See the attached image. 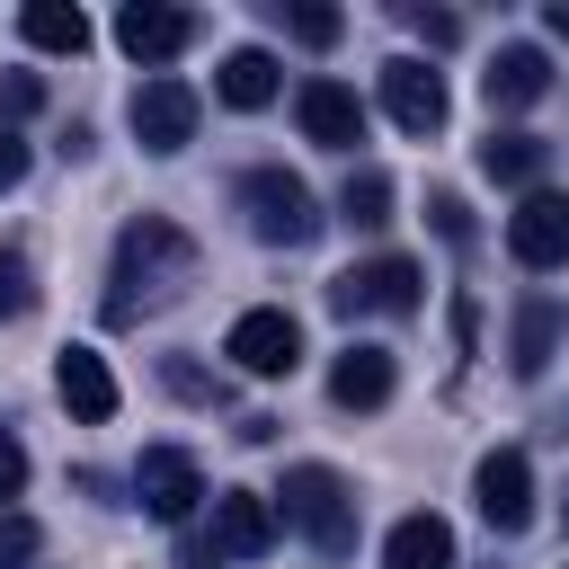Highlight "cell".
Wrapping results in <instances>:
<instances>
[{"label": "cell", "mask_w": 569, "mask_h": 569, "mask_svg": "<svg viewBox=\"0 0 569 569\" xmlns=\"http://www.w3.org/2000/svg\"><path fill=\"white\" fill-rule=\"evenodd\" d=\"M276 498H284L276 516H284L311 551H329V560H347V551H356V489H347L329 462H293Z\"/></svg>", "instance_id": "cell-1"}, {"label": "cell", "mask_w": 569, "mask_h": 569, "mask_svg": "<svg viewBox=\"0 0 569 569\" xmlns=\"http://www.w3.org/2000/svg\"><path fill=\"white\" fill-rule=\"evenodd\" d=\"M240 213H249V231L267 249H311L320 240V204H311V187L293 169H249L240 178Z\"/></svg>", "instance_id": "cell-2"}, {"label": "cell", "mask_w": 569, "mask_h": 569, "mask_svg": "<svg viewBox=\"0 0 569 569\" xmlns=\"http://www.w3.org/2000/svg\"><path fill=\"white\" fill-rule=\"evenodd\" d=\"M418 302H427L418 258H365V267L329 276V311H338V320H409Z\"/></svg>", "instance_id": "cell-3"}, {"label": "cell", "mask_w": 569, "mask_h": 569, "mask_svg": "<svg viewBox=\"0 0 569 569\" xmlns=\"http://www.w3.org/2000/svg\"><path fill=\"white\" fill-rule=\"evenodd\" d=\"M196 267V240L178 231V222H160V213H142V222H124V240H116V284H178Z\"/></svg>", "instance_id": "cell-4"}, {"label": "cell", "mask_w": 569, "mask_h": 569, "mask_svg": "<svg viewBox=\"0 0 569 569\" xmlns=\"http://www.w3.org/2000/svg\"><path fill=\"white\" fill-rule=\"evenodd\" d=\"M222 356H231L240 373L276 382V373H293V365H302V320H293V311H276V302H258V311H240V320H231Z\"/></svg>", "instance_id": "cell-5"}, {"label": "cell", "mask_w": 569, "mask_h": 569, "mask_svg": "<svg viewBox=\"0 0 569 569\" xmlns=\"http://www.w3.org/2000/svg\"><path fill=\"white\" fill-rule=\"evenodd\" d=\"M276 542V498H258V489H222L213 498V525H204V542H196V560L204 569H222V560H258Z\"/></svg>", "instance_id": "cell-6"}, {"label": "cell", "mask_w": 569, "mask_h": 569, "mask_svg": "<svg viewBox=\"0 0 569 569\" xmlns=\"http://www.w3.org/2000/svg\"><path fill=\"white\" fill-rule=\"evenodd\" d=\"M133 142L151 151V160H169V151H187L196 142V89L187 80H169V71H151L142 89H133Z\"/></svg>", "instance_id": "cell-7"}, {"label": "cell", "mask_w": 569, "mask_h": 569, "mask_svg": "<svg viewBox=\"0 0 569 569\" xmlns=\"http://www.w3.org/2000/svg\"><path fill=\"white\" fill-rule=\"evenodd\" d=\"M382 116L400 124V133H445V71H427L418 53H391L382 62Z\"/></svg>", "instance_id": "cell-8"}, {"label": "cell", "mask_w": 569, "mask_h": 569, "mask_svg": "<svg viewBox=\"0 0 569 569\" xmlns=\"http://www.w3.org/2000/svg\"><path fill=\"white\" fill-rule=\"evenodd\" d=\"M471 498H480L489 533H525V525H533V462H525L516 445L480 453V471H471Z\"/></svg>", "instance_id": "cell-9"}, {"label": "cell", "mask_w": 569, "mask_h": 569, "mask_svg": "<svg viewBox=\"0 0 569 569\" xmlns=\"http://www.w3.org/2000/svg\"><path fill=\"white\" fill-rule=\"evenodd\" d=\"M133 498H142L160 525H187V516H196V498H204V471H196V453H178V445H151V453L133 462Z\"/></svg>", "instance_id": "cell-10"}, {"label": "cell", "mask_w": 569, "mask_h": 569, "mask_svg": "<svg viewBox=\"0 0 569 569\" xmlns=\"http://www.w3.org/2000/svg\"><path fill=\"white\" fill-rule=\"evenodd\" d=\"M507 249H516V267H569V196H551V187H533L516 213H507Z\"/></svg>", "instance_id": "cell-11"}, {"label": "cell", "mask_w": 569, "mask_h": 569, "mask_svg": "<svg viewBox=\"0 0 569 569\" xmlns=\"http://www.w3.org/2000/svg\"><path fill=\"white\" fill-rule=\"evenodd\" d=\"M293 116H302V133H311L320 151H356V142H365V98H356L347 80H302V89H293Z\"/></svg>", "instance_id": "cell-12"}, {"label": "cell", "mask_w": 569, "mask_h": 569, "mask_svg": "<svg viewBox=\"0 0 569 569\" xmlns=\"http://www.w3.org/2000/svg\"><path fill=\"white\" fill-rule=\"evenodd\" d=\"M187 36H196V18L169 9V0H124L116 9V44L133 62H169V53H187Z\"/></svg>", "instance_id": "cell-13"}, {"label": "cell", "mask_w": 569, "mask_h": 569, "mask_svg": "<svg viewBox=\"0 0 569 569\" xmlns=\"http://www.w3.org/2000/svg\"><path fill=\"white\" fill-rule=\"evenodd\" d=\"M391 347H373V338H356V347H338V365H329V400L338 409H382L391 400Z\"/></svg>", "instance_id": "cell-14"}, {"label": "cell", "mask_w": 569, "mask_h": 569, "mask_svg": "<svg viewBox=\"0 0 569 569\" xmlns=\"http://www.w3.org/2000/svg\"><path fill=\"white\" fill-rule=\"evenodd\" d=\"M53 391L71 400V418H80V427H107V418H116V373H107V356H98V347H62Z\"/></svg>", "instance_id": "cell-15"}, {"label": "cell", "mask_w": 569, "mask_h": 569, "mask_svg": "<svg viewBox=\"0 0 569 569\" xmlns=\"http://www.w3.org/2000/svg\"><path fill=\"white\" fill-rule=\"evenodd\" d=\"M480 89H489V107H533V98L551 89V62H542L533 44H498L489 71H480Z\"/></svg>", "instance_id": "cell-16"}, {"label": "cell", "mask_w": 569, "mask_h": 569, "mask_svg": "<svg viewBox=\"0 0 569 569\" xmlns=\"http://www.w3.org/2000/svg\"><path fill=\"white\" fill-rule=\"evenodd\" d=\"M382 569H453V525L445 516H400L382 542Z\"/></svg>", "instance_id": "cell-17"}, {"label": "cell", "mask_w": 569, "mask_h": 569, "mask_svg": "<svg viewBox=\"0 0 569 569\" xmlns=\"http://www.w3.org/2000/svg\"><path fill=\"white\" fill-rule=\"evenodd\" d=\"M213 89H222V107H240V116H258L284 80H276V53H258V44H240V53H222V71H213Z\"/></svg>", "instance_id": "cell-18"}, {"label": "cell", "mask_w": 569, "mask_h": 569, "mask_svg": "<svg viewBox=\"0 0 569 569\" xmlns=\"http://www.w3.org/2000/svg\"><path fill=\"white\" fill-rule=\"evenodd\" d=\"M551 169V142L542 133H489L480 142V178H498V187H533Z\"/></svg>", "instance_id": "cell-19"}, {"label": "cell", "mask_w": 569, "mask_h": 569, "mask_svg": "<svg viewBox=\"0 0 569 569\" xmlns=\"http://www.w3.org/2000/svg\"><path fill=\"white\" fill-rule=\"evenodd\" d=\"M18 36L44 44V53H89V18H80L71 0H27V9H18Z\"/></svg>", "instance_id": "cell-20"}, {"label": "cell", "mask_w": 569, "mask_h": 569, "mask_svg": "<svg viewBox=\"0 0 569 569\" xmlns=\"http://www.w3.org/2000/svg\"><path fill=\"white\" fill-rule=\"evenodd\" d=\"M551 338H560V311H551L542 293H525V302H516V338H507V365L533 382V373L551 365Z\"/></svg>", "instance_id": "cell-21"}, {"label": "cell", "mask_w": 569, "mask_h": 569, "mask_svg": "<svg viewBox=\"0 0 569 569\" xmlns=\"http://www.w3.org/2000/svg\"><path fill=\"white\" fill-rule=\"evenodd\" d=\"M338 213H347L356 231H382V222H391V178H382V169H347Z\"/></svg>", "instance_id": "cell-22"}, {"label": "cell", "mask_w": 569, "mask_h": 569, "mask_svg": "<svg viewBox=\"0 0 569 569\" xmlns=\"http://www.w3.org/2000/svg\"><path fill=\"white\" fill-rule=\"evenodd\" d=\"M284 27H293L302 44H338V27H347V18H338V9H320V0H293V9H284Z\"/></svg>", "instance_id": "cell-23"}, {"label": "cell", "mask_w": 569, "mask_h": 569, "mask_svg": "<svg viewBox=\"0 0 569 569\" xmlns=\"http://www.w3.org/2000/svg\"><path fill=\"white\" fill-rule=\"evenodd\" d=\"M44 107V80L36 71H0V116H9V133H18V116H36Z\"/></svg>", "instance_id": "cell-24"}, {"label": "cell", "mask_w": 569, "mask_h": 569, "mask_svg": "<svg viewBox=\"0 0 569 569\" xmlns=\"http://www.w3.org/2000/svg\"><path fill=\"white\" fill-rule=\"evenodd\" d=\"M36 551H44V533H36L27 516H9V507H0V569H27Z\"/></svg>", "instance_id": "cell-25"}, {"label": "cell", "mask_w": 569, "mask_h": 569, "mask_svg": "<svg viewBox=\"0 0 569 569\" xmlns=\"http://www.w3.org/2000/svg\"><path fill=\"white\" fill-rule=\"evenodd\" d=\"M427 213H436V231H445L453 249H471V204H462V196H427Z\"/></svg>", "instance_id": "cell-26"}, {"label": "cell", "mask_w": 569, "mask_h": 569, "mask_svg": "<svg viewBox=\"0 0 569 569\" xmlns=\"http://www.w3.org/2000/svg\"><path fill=\"white\" fill-rule=\"evenodd\" d=\"M409 27H418V44H436V53L462 36V18H453V9H409Z\"/></svg>", "instance_id": "cell-27"}, {"label": "cell", "mask_w": 569, "mask_h": 569, "mask_svg": "<svg viewBox=\"0 0 569 569\" xmlns=\"http://www.w3.org/2000/svg\"><path fill=\"white\" fill-rule=\"evenodd\" d=\"M18 489H27V445L0 427V498H18Z\"/></svg>", "instance_id": "cell-28"}, {"label": "cell", "mask_w": 569, "mask_h": 569, "mask_svg": "<svg viewBox=\"0 0 569 569\" xmlns=\"http://www.w3.org/2000/svg\"><path fill=\"white\" fill-rule=\"evenodd\" d=\"M36 302V284H27V267L18 258H0V311H27Z\"/></svg>", "instance_id": "cell-29"}, {"label": "cell", "mask_w": 569, "mask_h": 569, "mask_svg": "<svg viewBox=\"0 0 569 569\" xmlns=\"http://www.w3.org/2000/svg\"><path fill=\"white\" fill-rule=\"evenodd\" d=\"M169 391H187V400H213V391H222V382H213V373H196V365H178V356H169Z\"/></svg>", "instance_id": "cell-30"}, {"label": "cell", "mask_w": 569, "mask_h": 569, "mask_svg": "<svg viewBox=\"0 0 569 569\" xmlns=\"http://www.w3.org/2000/svg\"><path fill=\"white\" fill-rule=\"evenodd\" d=\"M18 178H27V142H18V133H9V124H0V196H9V187H18Z\"/></svg>", "instance_id": "cell-31"}, {"label": "cell", "mask_w": 569, "mask_h": 569, "mask_svg": "<svg viewBox=\"0 0 569 569\" xmlns=\"http://www.w3.org/2000/svg\"><path fill=\"white\" fill-rule=\"evenodd\" d=\"M542 18H551V36H560V44H569V0H551V9H542Z\"/></svg>", "instance_id": "cell-32"}]
</instances>
